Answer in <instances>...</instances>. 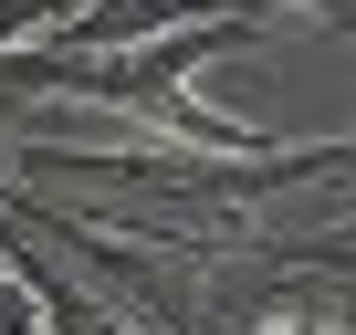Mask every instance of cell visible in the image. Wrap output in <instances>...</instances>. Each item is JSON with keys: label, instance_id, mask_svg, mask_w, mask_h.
Listing matches in <instances>:
<instances>
[{"label": "cell", "instance_id": "cell-1", "mask_svg": "<svg viewBox=\"0 0 356 335\" xmlns=\"http://www.w3.org/2000/svg\"><path fill=\"white\" fill-rule=\"evenodd\" d=\"M0 335H42V304H32V283L0 262Z\"/></svg>", "mask_w": 356, "mask_h": 335}]
</instances>
